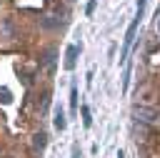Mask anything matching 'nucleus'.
<instances>
[{"instance_id": "9b49d317", "label": "nucleus", "mask_w": 160, "mask_h": 158, "mask_svg": "<svg viewBox=\"0 0 160 158\" xmlns=\"http://www.w3.org/2000/svg\"><path fill=\"white\" fill-rule=\"evenodd\" d=\"M118 158H125V153H122V150H120V153H118Z\"/></svg>"}, {"instance_id": "423d86ee", "label": "nucleus", "mask_w": 160, "mask_h": 158, "mask_svg": "<svg viewBox=\"0 0 160 158\" xmlns=\"http://www.w3.org/2000/svg\"><path fill=\"white\" fill-rule=\"evenodd\" d=\"M70 105H72V110H78V88L72 85V90H70Z\"/></svg>"}, {"instance_id": "f03ea898", "label": "nucleus", "mask_w": 160, "mask_h": 158, "mask_svg": "<svg viewBox=\"0 0 160 158\" xmlns=\"http://www.w3.org/2000/svg\"><path fill=\"white\" fill-rule=\"evenodd\" d=\"M132 115L142 123H155L160 120V110L158 108H148V105H132Z\"/></svg>"}, {"instance_id": "39448f33", "label": "nucleus", "mask_w": 160, "mask_h": 158, "mask_svg": "<svg viewBox=\"0 0 160 158\" xmlns=\"http://www.w3.org/2000/svg\"><path fill=\"white\" fill-rule=\"evenodd\" d=\"M90 123H92V118H90V108H88V105H82V125H85V128H90Z\"/></svg>"}, {"instance_id": "6e6552de", "label": "nucleus", "mask_w": 160, "mask_h": 158, "mask_svg": "<svg viewBox=\"0 0 160 158\" xmlns=\"http://www.w3.org/2000/svg\"><path fill=\"white\" fill-rule=\"evenodd\" d=\"M95 3H98V0H90V3H88V8H85V13H88V15H92V10H95Z\"/></svg>"}, {"instance_id": "20e7f679", "label": "nucleus", "mask_w": 160, "mask_h": 158, "mask_svg": "<svg viewBox=\"0 0 160 158\" xmlns=\"http://www.w3.org/2000/svg\"><path fill=\"white\" fill-rule=\"evenodd\" d=\"M55 128L58 130H65V113H62V108L55 110Z\"/></svg>"}, {"instance_id": "f257e3e1", "label": "nucleus", "mask_w": 160, "mask_h": 158, "mask_svg": "<svg viewBox=\"0 0 160 158\" xmlns=\"http://www.w3.org/2000/svg\"><path fill=\"white\" fill-rule=\"evenodd\" d=\"M140 18H142V13H138V15H135V20L128 25V33H125V38H122L120 63H125V60H128V53H130V45H132V40H135V30H138V25H140Z\"/></svg>"}, {"instance_id": "0eeeda50", "label": "nucleus", "mask_w": 160, "mask_h": 158, "mask_svg": "<svg viewBox=\"0 0 160 158\" xmlns=\"http://www.w3.org/2000/svg\"><path fill=\"white\" fill-rule=\"evenodd\" d=\"M45 138H48L45 133H38V135H35V148H40V150H42V148H45Z\"/></svg>"}, {"instance_id": "7ed1b4c3", "label": "nucleus", "mask_w": 160, "mask_h": 158, "mask_svg": "<svg viewBox=\"0 0 160 158\" xmlns=\"http://www.w3.org/2000/svg\"><path fill=\"white\" fill-rule=\"evenodd\" d=\"M78 53H80L78 45H70V48L65 50V68H68V70L75 68V63H78Z\"/></svg>"}, {"instance_id": "1a4fd4ad", "label": "nucleus", "mask_w": 160, "mask_h": 158, "mask_svg": "<svg viewBox=\"0 0 160 158\" xmlns=\"http://www.w3.org/2000/svg\"><path fill=\"white\" fill-rule=\"evenodd\" d=\"M0 95H2V100H5V103H10V100H12V98H10V90H5V88L0 90Z\"/></svg>"}, {"instance_id": "9d476101", "label": "nucleus", "mask_w": 160, "mask_h": 158, "mask_svg": "<svg viewBox=\"0 0 160 158\" xmlns=\"http://www.w3.org/2000/svg\"><path fill=\"white\" fill-rule=\"evenodd\" d=\"M142 8H145V0H138V13H142Z\"/></svg>"}]
</instances>
